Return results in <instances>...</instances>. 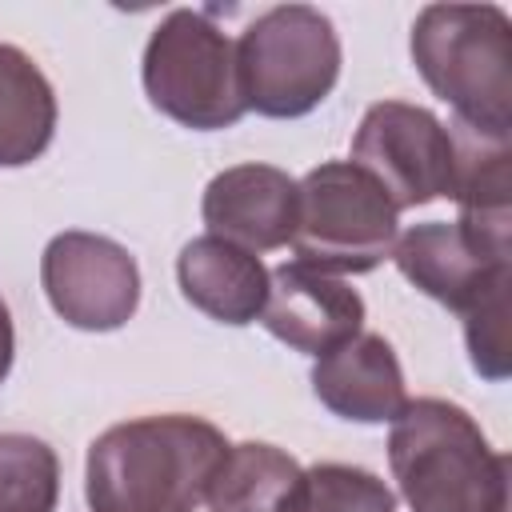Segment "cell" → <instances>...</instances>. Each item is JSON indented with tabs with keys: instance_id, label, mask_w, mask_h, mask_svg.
Masks as SVG:
<instances>
[{
	"instance_id": "14",
	"label": "cell",
	"mask_w": 512,
	"mask_h": 512,
	"mask_svg": "<svg viewBox=\"0 0 512 512\" xmlns=\"http://www.w3.org/2000/svg\"><path fill=\"white\" fill-rule=\"evenodd\" d=\"M56 136V92L28 52L0 44V168H24Z\"/></svg>"
},
{
	"instance_id": "1",
	"label": "cell",
	"mask_w": 512,
	"mask_h": 512,
	"mask_svg": "<svg viewBox=\"0 0 512 512\" xmlns=\"http://www.w3.org/2000/svg\"><path fill=\"white\" fill-rule=\"evenodd\" d=\"M228 452L216 424L184 412L112 424L88 444V512H196Z\"/></svg>"
},
{
	"instance_id": "7",
	"label": "cell",
	"mask_w": 512,
	"mask_h": 512,
	"mask_svg": "<svg viewBox=\"0 0 512 512\" xmlns=\"http://www.w3.org/2000/svg\"><path fill=\"white\" fill-rule=\"evenodd\" d=\"M352 164L368 172L392 208H420L452 192V136L420 104L380 100L352 136Z\"/></svg>"
},
{
	"instance_id": "16",
	"label": "cell",
	"mask_w": 512,
	"mask_h": 512,
	"mask_svg": "<svg viewBox=\"0 0 512 512\" xmlns=\"http://www.w3.org/2000/svg\"><path fill=\"white\" fill-rule=\"evenodd\" d=\"M60 460L28 432H0V512H56Z\"/></svg>"
},
{
	"instance_id": "19",
	"label": "cell",
	"mask_w": 512,
	"mask_h": 512,
	"mask_svg": "<svg viewBox=\"0 0 512 512\" xmlns=\"http://www.w3.org/2000/svg\"><path fill=\"white\" fill-rule=\"evenodd\" d=\"M12 356H16V332H12L8 304L0 300V384H4V380H8V372H12Z\"/></svg>"
},
{
	"instance_id": "12",
	"label": "cell",
	"mask_w": 512,
	"mask_h": 512,
	"mask_svg": "<svg viewBox=\"0 0 512 512\" xmlns=\"http://www.w3.org/2000/svg\"><path fill=\"white\" fill-rule=\"evenodd\" d=\"M312 392L332 416L352 424H392L408 404L396 348L376 332H360L320 356L312 368Z\"/></svg>"
},
{
	"instance_id": "17",
	"label": "cell",
	"mask_w": 512,
	"mask_h": 512,
	"mask_svg": "<svg viewBox=\"0 0 512 512\" xmlns=\"http://www.w3.org/2000/svg\"><path fill=\"white\" fill-rule=\"evenodd\" d=\"M288 512H396V496L376 472L328 460L300 472Z\"/></svg>"
},
{
	"instance_id": "9",
	"label": "cell",
	"mask_w": 512,
	"mask_h": 512,
	"mask_svg": "<svg viewBox=\"0 0 512 512\" xmlns=\"http://www.w3.org/2000/svg\"><path fill=\"white\" fill-rule=\"evenodd\" d=\"M508 256H512L508 240L480 236L456 220L412 224L392 244V260L400 276L456 316H468L484 300L508 292L512 280Z\"/></svg>"
},
{
	"instance_id": "4",
	"label": "cell",
	"mask_w": 512,
	"mask_h": 512,
	"mask_svg": "<svg viewBox=\"0 0 512 512\" xmlns=\"http://www.w3.org/2000/svg\"><path fill=\"white\" fill-rule=\"evenodd\" d=\"M240 96L248 112L272 120L308 116L340 80V36L312 4H276L236 40Z\"/></svg>"
},
{
	"instance_id": "15",
	"label": "cell",
	"mask_w": 512,
	"mask_h": 512,
	"mask_svg": "<svg viewBox=\"0 0 512 512\" xmlns=\"http://www.w3.org/2000/svg\"><path fill=\"white\" fill-rule=\"evenodd\" d=\"M300 464L264 440L228 444L212 484H208V512H288V500L300 484Z\"/></svg>"
},
{
	"instance_id": "3",
	"label": "cell",
	"mask_w": 512,
	"mask_h": 512,
	"mask_svg": "<svg viewBox=\"0 0 512 512\" xmlns=\"http://www.w3.org/2000/svg\"><path fill=\"white\" fill-rule=\"evenodd\" d=\"M412 64L452 104V120L512 140V20L496 4H428L412 24Z\"/></svg>"
},
{
	"instance_id": "2",
	"label": "cell",
	"mask_w": 512,
	"mask_h": 512,
	"mask_svg": "<svg viewBox=\"0 0 512 512\" xmlns=\"http://www.w3.org/2000/svg\"><path fill=\"white\" fill-rule=\"evenodd\" d=\"M388 464L412 512H508V456L452 400H408L392 420Z\"/></svg>"
},
{
	"instance_id": "5",
	"label": "cell",
	"mask_w": 512,
	"mask_h": 512,
	"mask_svg": "<svg viewBox=\"0 0 512 512\" xmlns=\"http://www.w3.org/2000/svg\"><path fill=\"white\" fill-rule=\"evenodd\" d=\"M140 76L152 108L192 132L232 128L248 112L240 96L236 44L220 24H212L208 8L168 12L148 36Z\"/></svg>"
},
{
	"instance_id": "6",
	"label": "cell",
	"mask_w": 512,
	"mask_h": 512,
	"mask_svg": "<svg viewBox=\"0 0 512 512\" xmlns=\"http://www.w3.org/2000/svg\"><path fill=\"white\" fill-rule=\"evenodd\" d=\"M292 252L320 272H372L392 256L396 208L352 160H324L296 180Z\"/></svg>"
},
{
	"instance_id": "13",
	"label": "cell",
	"mask_w": 512,
	"mask_h": 512,
	"mask_svg": "<svg viewBox=\"0 0 512 512\" xmlns=\"http://www.w3.org/2000/svg\"><path fill=\"white\" fill-rule=\"evenodd\" d=\"M176 280L192 308L232 328L252 324L268 296V268L260 256L220 236L188 240L176 260Z\"/></svg>"
},
{
	"instance_id": "10",
	"label": "cell",
	"mask_w": 512,
	"mask_h": 512,
	"mask_svg": "<svg viewBox=\"0 0 512 512\" xmlns=\"http://www.w3.org/2000/svg\"><path fill=\"white\" fill-rule=\"evenodd\" d=\"M256 320L280 344L320 360L364 332V296L332 272L288 260L268 272V296Z\"/></svg>"
},
{
	"instance_id": "11",
	"label": "cell",
	"mask_w": 512,
	"mask_h": 512,
	"mask_svg": "<svg viewBox=\"0 0 512 512\" xmlns=\"http://www.w3.org/2000/svg\"><path fill=\"white\" fill-rule=\"evenodd\" d=\"M200 212L208 236H220L248 252H272L292 240L296 180L272 164H236L208 180Z\"/></svg>"
},
{
	"instance_id": "8",
	"label": "cell",
	"mask_w": 512,
	"mask_h": 512,
	"mask_svg": "<svg viewBox=\"0 0 512 512\" xmlns=\"http://www.w3.org/2000/svg\"><path fill=\"white\" fill-rule=\"evenodd\" d=\"M40 284L52 312L80 332H116L140 308L132 252L96 232H60L40 256Z\"/></svg>"
},
{
	"instance_id": "18",
	"label": "cell",
	"mask_w": 512,
	"mask_h": 512,
	"mask_svg": "<svg viewBox=\"0 0 512 512\" xmlns=\"http://www.w3.org/2000/svg\"><path fill=\"white\" fill-rule=\"evenodd\" d=\"M464 340L472 368L484 380L492 384L508 380V292L484 300L476 312L464 316Z\"/></svg>"
}]
</instances>
